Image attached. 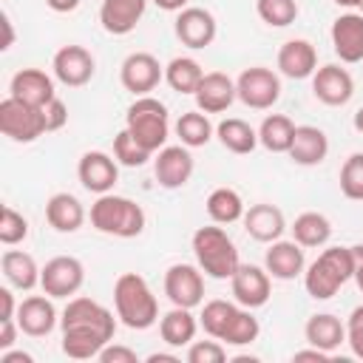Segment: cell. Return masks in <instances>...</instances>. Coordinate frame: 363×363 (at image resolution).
<instances>
[{
	"label": "cell",
	"instance_id": "cell-21",
	"mask_svg": "<svg viewBox=\"0 0 363 363\" xmlns=\"http://www.w3.org/2000/svg\"><path fill=\"white\" fill-rule=\"evenodd\" d=\"M264 269L269 272V278L278 281H295L298 275H303L306 269V258H303V247L292 238V241H272L269 250L264 252Z\"/></svg>",
	"mask_w": 363,
	"mask_h": 363
},
{
	"label": "cell",
	"instance_id": "cell-40",
	"mask_svg": "<svg viewBox=\"0 0 363 363\" xmlns=\"http://www.w3.org/2000/svg\"><path fill=\"white\" fill-rule=\"evenodd\" d=\"M255 11L258 17L272 26V28H284L289 23H295L298 17V3L295 0H255Z\"/></svg>",
	"mask_w": 363,
	"mask_h": 363
},
{
	"label": "cell",
	"instance_id": "cell-41",
	"mask_svg": "<svg viewBox=\"0 0 363 363\" xmlns=\"http://www.w3.org/2000/svg\"><path fill=\"white\" fill-rule=\"evenodd\" d=\"M340 193L352 201H363V153H352L340 167Z\"/></svg>",
	"mask_w": 363,
	"mask_h": 363
},
{
	"label": "cell",
	"instance_id": "cell-33",
	"mask_svg": "<svg viewBox=\"0 0 363 363\" xmlns=\"http://www.w3.org/2000/svg\"><path fill=\"white\" fill-rule=\"evenodd\" d=\"M295 122L284 113H269L264 116L261 128H258V145H264L269 153H286L295 136Z\"/></svg>",
	"mask_w": 363,
	"mask_h": 363
},
{
	"label": "cell",
	"instance_id": "cell-28",
	"mask_svg": "<svg viewBox=\"0 0 363 363\" xmlns=\"http://www.w3.org/2000/svg\"><path fill=\"white\" fill-rule=\"evenodd\" d=\"M303 337L309 346L323 349V352H335L340 343H346V323H340V318L329 315V312H318L306 320L303 326Z\"/></svg>",
	"mask_w": 363,
	"mask_h": 363
},
{
	"label": "cell",
	"instance_id": "cell-14",
	"mask_svg": "<svg viewBox=\"0 0 363 363\" xmlns=\"http://www.w3.org/2000/svg\"><path fill=\"white\" fill-rule=\"evenodd\" d=\"M51 71H54L57 82H62L68 88H82L85 82H91L96 62L85 45H62L51 60Z\"/></svg>",
	"mask_w": 363,
	"mask_h": 363
},
{
	"label": "cell",
	"instance_id": "cell-37",
	"mask_svg": "<svg viewBox=\"0 0 363 363\" xmlns=\"http://www.w3.org/2000/svg\"><path fill=\"white\" fill-rule=\"evenodd\" d=\"M201 77H204V71H201V65L193 57H173L164 65V82L176 94H196Z\"/></svg>",
	"mask_w": 363,
	"mask_h": 363
},
{
	"label": "cell",
	"instance_id": "cell-18",
	"mask_svg": "<svg viewBox=\"0 0 363 363\" xmlns=\"http://www.w3.org/2000/svg\"><path fill=\"white\" fill-rule=\"evenodd\" d=\"M57 309H54V298L51 295H28L20 301L17 306V326L23 335L28 337H45L54 332L57 326Z\"/></svg>",
	"mask_w": 363,
	"mask_h": 363
},
{
	"label": "cell",
	"instance_id": "cell-16",
	"mask_svg": "<svg viewBox=\"0 0 363 363\" xmlns=\"http://www.w3.org/2000/svg\"><path fill=\"white\" fill-rule=\"evenodd\" d=\"M230 289H233L235 303H241L247 309H258L269 301V292H272L269 272L255 264H238V269L230 278Z\"/></svg>",
	"mask_w": 363,
	"mask_h": 363
},
{
	"label": "cell",
	"instance_id": "cell-45",
	"mask_svg": "<svg viewBox=\"0 0 363 363\" xmlns=\"http://www.w3.org/2000/svg\"><path fill=\"white\" fill-rule=\"evenodd\" d=\"M96 360H99V363H139V354H136L133 349H128V346L111 340V343L96 354Z\"/></svg>",
	"mask_w": 363,
	"mask_h": 363
},
{
	"label": "cell",
	"instance_id": "cell-4",
	"mask_svg": "<svg viewBox=\"0 0 363 363\" xmlns=\"http://www.w3.org/2000/svg\"><path fill=\"white\" fill-rule=\"evenodd\" d=\"M352 278H354L352 247H326L303 269V286H306L309 298H315V301H329Z\"/></svg>",
	"mask_w": 363,
	"mask_h": 363
},
{
	"label": "cell",
	"instance_id": "cell-31",
	"mask_svg": "<svg viewBox=\"0 0 363 363\" xmlns=\"http://www.w3.org/2000/svg\"><path fill=\"white\" fill-rule=\"evenodd\" d=\"M216 136H218V142H221L230 153H235V156H247V153H252L255 145H258V130H255L250 122L238 119V116L221 119V122L216 125Z\"/></svg>",
	"mask_w": 363,
	"mask_h": 363
},
{
	"label": "cell",
	"instance_id": "cell-54",
	"mask_svg": "<svg viewBox=\"0 0 363 363\" xmlns=\"http://www.w3.org/2000/svg\"><path fill=\"white\" fill-rule=\"evenodd\" d=\"M162 11H182V9H187V3L190 0H153Z\"/></svg>",
	"mask_w": 363,
	"mask_h": 363
},
{
	"label": "cell",
	"instance_id": "cell-30",
	"mask_svg": "<svg viewBox=\"0 0 363 363\" xmlns=\"http://www.w3.org/2000/svg\"><path fill=\"white\" fill-rule=\"evenodd\" d=\"M196 329H199V320L193 318V309H184V306H173L159 320V335L173 349L190 346L196 340Z\"/></svg>",
	"mask_w": 363,
	"mask_h": 363
},
{
	"label": "cell",
	"instance_id": "cell-34",
	"mask_svg": "<svg viewBox=\"0 0 363 363\" xmlns=\"http://www.w3.org/2000/svg\"><path fill=\"white\" fill-rule=\"evenodd\" d=\"M238 312H241V303L213 298V301H207V303L201 306L199 326H201V329H204L210 337L221 340V337L227 335V329H230V323L235 320V315H238Z\"/></svg>",
	"mask_w": 363,
	"mask_h": 363
},
{
	"label": "cell",
	"instance_id": "cell-46",
	"mask_svg": "<svg viewBox=\"0 0 363 363\" xmlns=\"http://www.w3.org/2000/svg\"><path fill=\"white\" fill-rule=\"evenodd\" d=\"M45 122H48V133L51 130H60V128H65V122H68V108H65V102L60 99V96H54L45 108Z\"/></svg>",
	"mask_w": 363,
	"mask_h": 363
},
{
	"label": "cell",
	"instance_id": "cell-42",
	"mask_svg": "<svg viewBox=\"0 0 363 363\" xmlns=\"http://www.w3.org/2000/svg\"><path fill=\"white\" fill-rule=\"evenodd\" d=\"M28 238V221L23 213H17L11 204L3 207V216H0V241L6 247H14V244H23Z\"/></svg>",
	"mask_w": 363,
	"mask_h": 363
},
{
	"label": "cell",
	"instance_id": "cell-2",
	"mask_svg": "<svg viewBox=\"0 0 363 363\" xmlns=\"http://www.w3.org/2000/svg\"><path fill=\"white\" fill-rule=\"evenodd\" d=\"M113 309L128 329H150L159 320V303L153 289L139 272H122L113 284Z\"/></svg>",
	"mask_w": 363,
	"mask_h": 363
},
{
	"label": "cell",
	"instance_id": "cell-43",
	"mask_svg": "<svg viewBox=\"0 0 363 363\" xmlns=\"http://www.w3.org/2000/svg\"><path fill=\"white\" fill-rule=\"evenodd\" d=\"M187 363H221L227 360V349L221 340H193L187 346Z\"/></svg>",
	"mask_w": 363,
	"mask_h": 363
},
{
	"label": "cell",
	"instance_id": "cell-50",
	"mask_svg": "<svg viewBox=\"0 0 363 363\" xmlns=\"http://www.w3.org/2000/svg\"><path fill=\"white\" fill-rule=\"evenodd\" d=\"M292 360H318V363H323V360H329V352L312 346V349H301V352H295Z\"/></svg>",
	"mask_w": 363,
	"mask_h": 363
},
{
	"label": "cell",
	"instance_id": "cell-22",
	"mask_svg": "<svg viewBox=\"0 0 363 363\" xmlns=\"http://www.w3.org/2000/svg\"><path fill=\"white\" fill-rule=\"evenodd\" d=\"M332 48L340 62H360L363 60V14L346 11L332 23Z\"/></svg>",
	"mask_w": 363,
	"mask_h": 363
},
{
	"label": "cell",
	"instance_id": "cell-10",
	"mask_svg": "<svg viewBox=\"0 0 363 363\" xmlns=\"http://www.w3.org/2000/svg\"><path fill=\"white\" fill-rule=\"evenodd\" d=\"M164 295L173 306L196 309L204 301V272L199 264H170L164 272Z\"/></svg>",
	"mask_w": 363,
	"mask_h": 363
},
{
	"label": "cell",
	"instance_id": "cell-53",
	"mask_svg": "<svg viewBox=\"0 0 363 363\" xmlns=\"http://www.w3.org/2000/svg\"><path fill=\"white\" fill-rule=\"evenodd\" d=\"M3 31H6V40H3V51H9L11 45H14V26H11V17L9 14H3Z\"/></svg>",
	"mask_w": 363,
	"mask_h": 363
},
{
	"label": "cell",
	"instance_id": "cell-48",
	"mask_svg": "<svg viewBox=\"0 0 363 363\" xmlns=\"http://www.w3.org/2000/svg\"><path fill=\"white\" fill-rule=\"evenodd\" d=\"M0 320H9V318H17V306L20 303H14V295H11V289L9 286H3L0 289Z\"/></svg>",
	"mask_w": 363,
	"mask_h": 363
},
{
	"label": "cell",
	"instance_id": "cell-17",
	"mask_svg": "<svg viewBox=\"0 0 363 363\" xmlns=\"http://www.w3.org/2000/svg\"><path fill=\"white\" fill-rule=\"evenodd\" d=\"M312 94L318 102L329 105V108H340L352 99L354 94V79L346 68L329 62V65H320L315 74H312Z\"/></svg>",
	"mask_w": 363,
	"mask_h": 363
},
{
	"label": "cell",
	"instance_id": "cell-15",
	"mask_svg": "<svg viewBox=\"0 0 363 363\" xmlns=\"http://www.w3.org/2000/svg\"><path fill=\"white\" fill-rule=\"evenodd\" d=\"M77 176L85 190L102 196V193H111L113 184L119 182V162L105 150H88L79 156Z\"/></svg>",
	"mask_w": 363,
	"mask_h": 363
},
{
	"label": "cell",
	"instance_id": "cell-3",
	"mask_svg": "<svg viewBox=\"0 0 363 363\" xmlns=\"http://www.w3.org/2000/svg\"><path fill=\"white\" fill-rule=\"evenodd\" d=\"M145 210L128 196L102 193L91 204V227L102 235L113 238H136L145 230Z\"/></svg>",
	"mask_w": 363,
	"mask_h": 363
},
{
	"label": "cell",
	"instance_id": "cell-24",
	"mask_svg": "<svg viewBox=\"0 0 363 363\" xmlns=\"http://www.w3.org/2000/svg\"><path fill=\"white\" fill-rule=\"evenodd\" d=\"M278 71L289 79H306L318 71V51L309 40H286L278 48V60H275Z\"/></svg>",
	"mask_w": 363,
	"mask_h": 363
},
{
	"label": "cell",
	"instance_id": "cell-9",
	"mask_svg": "<svg viewBox=\"0 0 363 363\" xmlns=\"http://www.w3.org/2000/svg\"><path fill=\"white\" fill-rule=\"evenodd\" d=\"M85 284V267L74 255H54L40 269V289L51 298H74Z\"/></svg>",
	"mask_w": 363,
	"mask_h": 363
},
{
	"label": "cell",
	"instance_id": "cell-7",
	"mask_svg": "<svg viewBox=\"0 0 363 363\" xmlns=\"http://www.w3.org/2000/svg\"><path fill=\"white\" fill-rule=\"evenodd\" d=\"M0 130H3V136H9L11 142H20V145L37 142L43 133H48L45 111L26 105L14 96H6L0 102Z\"/></svg>",
	"mask_w": 363,
	"mask_h": 363
},
{
	"label": "cell",
	"instance_id": "cell-32",
	"mask_svg": "<svg viewBox=\"0 0 363 363\" xmlns=\"http://www.w3.org/2000/svg\"><path fill=\"white\" fill-rule=\"evenodd\" d=\"M292 238L306 250V247H326L332 238V221L323 213L306 210L292 221Z\"/></svg>",
	"mask_w": 363,
	"mask_h": 363
},
{
	"label": "cell",
	"instance_id": "cell-49",
	"mask_svg": "<svg viewBox=\"0 0 363 363\" xmlns=\"http://www.w3.org/2000/svg\"><path fill=\"white\" fill-rule=\"evenodd\" d=\"M352 255H354V284L363 292V244H354L352 247Z\"/></svg>",
	"mask_w": 363,
	"mask_h": 363
},
{
	"label": "cell",
	"instance_id": "cell-39",
	"mask_svg": "<svg viewBox=\"0 0 363 363\" xmlns=\"http://www.w3.org/2000/svg\"><path fill=\"white\" fill-rule=\"evenodd\" d=\"M150 156H153V153L145 150V147L130 136L128 128H122V130L113 136V159H116L119 164H125V167H142Z\"/></svg>",
	"mask_w": 363,
	"mask_h": 363
},
{
	"label": "cell",
	"instance_id": "cell-38",
	"mask_svg": "<svg viewBox=\"0 0 363 363\" xmlns=\"http://www.w3.org/2000/svg\"><path fill=\"white\" fill-rule=\"evenodd\" d=\"M258 335H261L258 318L252 315V309L241 306V312H238L235 320L230 323V329H227V335L221 337V343H227V346H250L252 340H258Z\"/></svg>",
	"mask_w": 363,
	"mask_h": 363
},
{
	"label": "cell",
	"instance_id": "cell-29",
	"mask_svg": "<svg viewBox=\"0 0 363 363\" xmlns=\"http://www.w3.org/2000/svg\"><path fill=\"white\" fill-rule=\"evenodd\" d=\"M0 269H3V278L9 281V286H14V289L28 292L40 284V267H37L34 255H28L23 250H6L0 258Z\"/></svg>",
	"mask_w": 363,
	"mask_h": 363
},
{
	"label": "cell",
	"instance_id": "cell-27",
	"mask_svg": "<svg viewBox=\"0 0 363 363\" xmlns=\"http://www.w3.org/2000/svg\"><path fill=\"white\" fill-rule=\"evenodd\" d=\"M45 221L57 233H77L85 224V207L74 193H54L45 201Z\"/></svg>",
	"mask_w": 363,
	"mask_h": 363
},
{
	"label": "cell",
	"instance_id": "cell-5",
	"mask_svg": "<svg viewBox=\"0 0 363 363\" xmlns=\"http://www.w3.org/2000/svg\"><path fill=\"white\" fill-rule=\"evenodd\" d=\"M190 244H193V255H196L199 269L216 281H230L241 264L235 241L224 233V227H216V221L207 227H199L193 233Z\"/></svg>",
	"mask_w": 363,
	"mask_h": 363
},
{
	"label": "cell",
	"instance_id": "cell-1",
	"mask_svg": "<svg viewBox=\"0 0 363 363\" xmlns=\"http://www.w3.org/2000/svg\"><path fill=\"white\" fill-rule=\"evenodd\" d=\"M62 329V352L71 360H91L96 357L116 332V318L108 306L94 298H68V306L60 318Z\"/></svg>",
	"mask_w": 363,
	"mask_h": 363
},
{
	"label": "cell",
	"instance_id": "cell-35",
	"mask_svg": "<svg viewBox=\"0 0 363 363\" xmlns=\"http://www.w3.org/2000/svg\"><path fill=\"white\" fill-rule=\"evenodd\" d=\"M204 207H207V216L216 224H235V221L244 218V199L233 187H216L207 196Z\"/></svg>",
	"mask_w": 363,
	"mask_h": 363
},
{
	"label": "cell",
	"instance_id": "cell-56",
	"mask_svg": "<svg viewBox=\"0 0 363 363\" xmlns=\"http://www.w3.org/2000/svg\"><path fill=\"white\" fill-rule=\"evenodd\" d=\"M352 125H354V130H357V133H363V105L354 111V116H352Z\"/></svg>",
	"mask_w": 363,
	"mask_h": 363
},
{
	"label": "cell",
	"instance_id": "cell-12",
	"mask_svg": "<svg viewBox=\"0 0 363 363\" xmlns=\"http://www.w3.org/2000/svg\"><path fill=\"white\" fill-rule=\"evenodd\" d=\"M196 170L193 153L187 145H164L162 150H156L153 159V176L164 190H179L190 182Z\"/></svg>",
	"mask_w": 363,
	"mask_h": 363
},
{
	"label": "cell",
	"instance_id": "cell-47",
	"mask_svg": "<svg viewBox=\"0 0 363 363\" xmlns=\"http://www.w3.org/2000/svg\"><path fill=\"white\" fill-rule=\"evenodd\" d=\"M17 332H20V326H17V318L0 320V352H6V349H11V346H14V340H17Z\"/></svg>",
	"mask_w": 363,
	"mask_h": 363
},
{
	"label": "cell",
	"instance_id": "cell-57",
	"mask_svg": "<svg viewBox=\"0 0 363 363\" xmlns=\"http://www.w3.org/2000/svg\"><path fill=\"white\" fill-rule=\"evenodd\" d=\"M335 3H337V6H343V9H357L363 0H335Z\"/></svg>",
	"mask_w": 363,
	"mask_h": 363
},
{
	"label": "cell",
	"instance_id": "cell-55",
	"mask_svg": "<svg viewBox=\"0 0 363 363\" xmlns=\"http://www.w3.org/2000/svg\"><path fill=\"white\" fill-rule=\"evenodd\" d=\"M182 357L179 354H167V352H153V354H147V363H179Z\"/></svg>",
	"mask_w": 363,
	"mask_h": 363
},
{
	"label": "cell",
	"instance_id": "cell-36",
	"mask_svg": "<svg viewBox=\"0 0 363 363\" xmlns=\"http://www.w3.org/2000/svg\"><path fill=\"white\" fill-rule=\"evenodd\" d=\"M213 133H216V128H213V122L207 119V113L204 111H184L179 119H176V136H179V142L182 145H187V147H204L210 139H213Z\"/></svg>",
	"mask_w": 363,
	"mask_h": 363
},
{
	"label": "cell",
	"instance_id": "cell-6",
	"mask_svg": "<svg viewBox=\"0 0 363 363\" xmlns=\"http://www.w3.org/2000/svg\"><path fill=\"white\" fill-rule=\"evenodd\" d=\"M125 128L130 130V136L150 153L162 150L167 136H170V116L164 102H159L156 96H136L128 105L125 113Z\"/></svg>",
	"mask_w": 363,
	"mask_h": 363
},
{
	"label": "cell",
	"instance_id": "cell-26",
	"mask_svg": "<svg viewBox=\"0 0 363 363\" xmlns=\"http://www.w3.org/2000/svg\"><path fill=\"white\" fill-rule=\"evenodd\" d=\"M289 159L301 167H315L326 159L329 153V139L320 128L315 125H298L295 128V136H292V145H289Z\"/></svg>",
	"mask_w": 363,
	"mask_h": 363
},
{
	"label": "cell",
	"instance_id": "cell-8",
	"mask_svg": "<svg viewBox=\"0 0 363 363\" xmlns=\"http://www.w3.org/2000/svg\"><path fill=\"white\" fill-rule=\"evenodd\" d=\"M235 94L238 99L252 108V111H269L278 99H281V79L272 68L264 65H252L244 68L235 79Z\"/></svg>",
	"mask_w": 363,
	"mask_h": 363
},
{
	"label": "cell",
	"instance_id": "cell-11",
	"mask_svg": "<svg viewBox=\"0 0 363 363\" xmlns=\"http://www.w3.org/2000/svg\"><path fill=\"white\" fill-rule=\"evenodd\" d=\"M162 79H164V65L147 51H133L119 65V82L133 96H147Z\"/></svg>",
	"mask_w": 363,
	"mask_h": 363
},
{
	"label": "cell",
	"instance_id": "cell-25",
	"mask_svg": "<svg viewBox=\"0 0 363 363\" xmlns=\"http://www.w3.org/2000/svg\"><path fill=\"white\" fill-rule=\"evenodd\" d=\"M244 230L255 238V241H261V244H272V241H278L284 233H286V218H284V213L275 207V204H267V201H261V204H252L250 210H244Z\"/></svg>",
	"mask_w": 363,
	"mask_h": 363
},
{
	"label": "cell",
	"instance_id": "cell-58",
	"mask_svg": "<svg viewBox=\"0 0 363 363\" xmlns=\"http://www.w3.org/2000/svg\"><path fill=\"white\" fill-rule=\"evenodd\" d=\"M357 9H360V14H363V3H360V6H357Z\"/></svg>",
	"mask_w": 363,
	"mask_h": 363
},
{
	"label": "cell",
	"instance_id": "cell-23",
	"mask_svg": "<svg viewBox=\"0 0 363 363\" xmlns=\"http://www.w3.org/2000/svg\"><path fill=\"white\" fill-rule=\"evenodd\" d=\"M145 9H147V0H102L99 23L108 34L125 37L139 26V20L145 17Z\"/></svg>",
	"mask_w": 363,
	"mask_h": 363
},
{
	"label": "cell",
	"instance_id": "cell-13",
	"mask_svg": "<svg viewBox=\"0 0 363 363\" xmlns=\"http://www.w3.org/2000/svg\"><path fill=\"white\" fill-rule=\"evenodd\" d=\"M173 31L176 37L182 40V45L199 51V48H207L213 45L216 34H218V23L213 17V11L201 9V6H187L176 14V23H173Z\"/></svg>",
	"mask_w": 363,
	"mask_h": 363
},
{
	"label": "cell",
	"instance_id": "cell-44",
	"mask_svg": "<svg viewBox=\"0 0 363 363\" xmlns=\"http://www.w3.org/2000/svg\"><path fill=\"white\" fill-rule=\"evenodd\" d=\"M346 343H349L352 354L363 360V303L354 306L346 320Z\"/></svg>",
	"mask_w": 363,
	"mask_h": 363
},
{
	"label": "cell",
	"instance_id": "cell-52",
	"mask_svg": "<svg viewBox=\"0 0 363 363\" xmlns=\"http://www.w3.org/2000/svg\"><path fill=\"white\" fill-rule=\"evenodd\" d=\"M0 363H34V357L28 352H11V349H6L0 354Z\"/></svg>",
	"mask_w": 363,
	"mask_h": 363
},
{
	"label": "cell",
	"instance_id": "cell-20",
	"mask_svg": "<svg viewBox=\"0 0 363 363\" xmlns=\"http://www.w3.org/2000/svg\"><path fill=\"white\" fill-rule=\"evenodd\" d=\"M196 108L204 113H224L235 99V79H230L224 71H207L196 88Z\"/></svg>",
	"mask_w": 363,
	"mask_h": 363
},
{
	"label": "cell",
	"instance_id": "cell-51",
	"mask_svg": "<svg viewBox=\"0 0 363 363\" xmlns=\"http://www.w3.org/2000/svg\"><path fill=\"white\" fill-rule=\"evenodd\" d=\"M79 3H82V0H45V6H48L51 11H57V14H68V11H74Z\"/></svg>",
	"mask_w": 363,
	"mask_h": 363
},
{
	"label": "cell",
	"instance_id": "cell-19",
	"mask_svg": "<svg viewBox=\"0 0 363 363\" xmlns=\"http://www.w3.org/2000/svg\"><path fill=\"white\" fill-rule=\"evenodd\" d=\"M9 96H14L26 105H34V108H45L57 96V91H54V79L43 68H23L11 77Z\"/></svg>",
	"mask_w": 363,
	"mask_h": 363
}]
</instances>
